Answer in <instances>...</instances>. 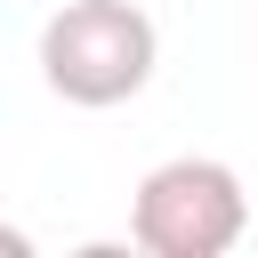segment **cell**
<instances>
[{
    "label": "cell",
    "instance_id": "1",
    "mask_svg": "<svg viewBox=\"0 0 258 258\" xmlns=\"http://www.w3.org/2000/svg\"><path fill=\"white\" fill-rule=\"evenodd\" d=\"M161 64V32L145 8L129 0H64L48 24H40V81L64 97V105H129Z\"/></svg>",
    "mask_w": 258,
    "mask_h": 258
},
{
    "label": "cell",
    "instance_id": "2",
    "mask_svg": "<svg viewBox=\"0 0 258 258\" xmlns=\"http://www.w3.org/2000/svg\"><path fill=\"white\" fill-rule=\"evenodd\" d=\"M242 226H250V194L210 153H177V161H161V169L137 177L129 234L153 258H226L242 242Z\"/></svg>",
    "mask_w": 258,
    "mask_h": 258
}]
</instances>
